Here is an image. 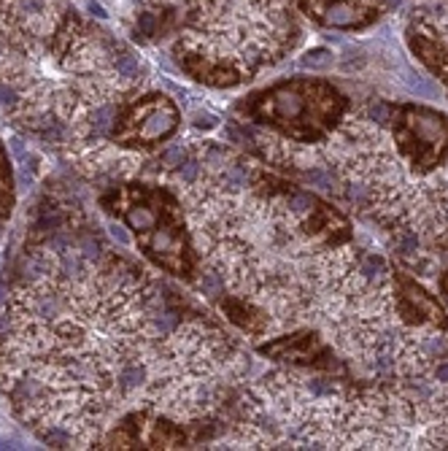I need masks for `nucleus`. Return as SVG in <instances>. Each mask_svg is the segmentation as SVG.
I'll return each mask as SVG.
<instances>
[{
	"label": "nucleus",
	"instance_id": "39448f33",
	"mask_svg": "<svg viewBox=\"0 0 448 451\" xmlns=\"http://www.w3.org/2000/svg\"><path fill=\"white\" fill-rule=\"evenodd\" d=\"M349 97L321 79L294 76L243 97L238 114L292 143H324L349 117Z\"/></svg>",
	"mask_w": 448,
	"mask_h": 451
},
{
	"label": "nucleus",
	"instance_id": "7ed1b4c3",
	"mask_svg": "<svg viewBox=\"0 0 448 451\" xmlns=\"http://www.w3.org/2000/svg\"><path fill=\"white\" fill-rule=\"evenodd\" d=\"M300 35L292 0H190L173 52L194 81L238 87L281 63Z\"/></svg>",
	"mask_w": 448,
	"mask_h": 451
},
{
	"label": "nucleus",
	"instance_id": "9b49d317",
	"mask_svg": "<svg viewBox=\"0 0 448 451\" xmlns=\"http://www.w3.org/2000/svg\"><path fill=\"white\" fill-rule=\"evenodd\" d=\"M297 6L308 19L332 30H362L384 11V3L376 0H297Z\"/></svg>",
	"mask_w": 448,
	"mask_h": 451
},
{
	"label": "nucleus",
	"instance_id": "1a4fd4ad",
	"mask_svg": "<svg viewBox=\"0 0 448 451\" xmlns=\"http://www.w3.org/2000/svg\"><path fill=\"white\" fill-rule=\"evenodd\" d=\"M405 35L411 52L448 90V0H416Z\"/></svg>",
	"mask_w": 448,
	"mask_h": 451
},
{
	"label": "nucleus",
	"instance_id": "0eeeda50",
	"mask_svg": "<svg viewBox=\"0 0 448 451\" xmlns=\"http://www.w3.org/2000/svg\"><path fill=\"white\" fill-rule=\"evenodd\" d=\"M179 128H181L179 106L162 92H152V95L119 106L114 117L111 138L122 149L146 152L170 141L179 132Z\"/></svg>",
	"mask_w": 448,
	"mask_h": 451
},
{
	"label": "nucleus",
	"instance_id": "423d86ee",
	"mask_svg": "<svg viewBox=\"0 0 448 451\" xmlns=\"http://www.w3.org/2000/svg\"><path fill=\"white\" fill-rule=\"evenodd\" d=\"M391 143L400 160L414 176H432L448 165V117L421 103L394 106L391 119Z\"/></svg>",
	"mask_w": 448,
	"mask_h": 451
},
{
	"label": "nucleus",
	"instance_id": "6e6552de",
	"mask_svg": "<svg viewBox=\"0 0 448 451\" xmlns=\"http://www.w3.org/2000/svg\"><path fill=\"white\" fill-rule=\"evenodd\" d=\"M259 354L270 357L276 362H284L294 370H316V373H329L340 379H352L346 359L335 357V346L324 338L319 327L314 324H300L292 327L289 332L267 341L259 346Z\"/></svg>",
	"mask_w": 448,
	"mask_h": 451
},
{
	"label": "nucleus",
	"instance_id": "f8f14e48",
	"mask_svg": "<svg viewBox=\"0 0 448 451\" xmlns=\"http://www.w3.org/2000/svg\"><path fill=\"white\" fill-rule=\"evenodd\" d=\"M14 206V181H11V168H8V157L0 146V219L11 214Z\"/></svg>",
	"mask_w": 448,
	"mask_h": 451
},
{
	"label": "nucleus",
	"instance_id": "ddd939ff",
	"mask_svg": "<svg viewBox=\"0 0 448 451\" xmlns=\"http://www.w3.org/2000/svg\"><path fill=\"white\" fill-rule=\"evenodd\" d=\"M440 292H443V300L448 303V270L440 273Z\"/></svg>",
	"mask_w": 448,
	"mask_h": 451
},
{
	"label": "nucleus",
	"instance_id": "f03ea898",
	"mask_svg": "<svg viewBox=\"0 0 448 451\" xmlns=\"http://www.w3.org/2000/svg\"><path fill=\"white\" fill-rule=\"evenodd\" d=\"M249 381V357L219 327L200 317L179 322L162 335L149 376L132 394V408H146L187 427L194 443L214 446Z\"/></svg>",
	"mask_w": 448,
	"mask_h": 451
},
{
	"label": "nucleus",
	"instance_id": "9d476101",
	"mask_svg": "<svg viewBox=\"0 0 448 451\" xmlns=\"http://www.w3.org/2000/svg\"><path fill=\"white\" fill-rule=\"evenodd\" d=\"M391 297L397 319L405 327H429V330H446L448 314L435 294L424 290L408 270L391 268Z\"/></svg>",
	"mask_w": 448,
	"mask_h": 451
},
{
	"label": "nucleus",
	"instance_id": "20e7f679",
	"mask_svg": "<svg viewBox=\"0 0 448 451\" xmlns=\"http://www.w3.org/2000/svg\"><path fill=\"white\" fill-rule=\"evenodd\" d=\"M103 206L132 230L138 249L165 273L194 281L200 257L181 200L167 187L125 184L103 197Z\"/></svg>",
	"mask_w": 448,
	"mask_h": 451
},
{
	"label": "nucleus",
	"instance_id": "f257e3e1",
	"mask_svg": "<svg viewBox=\"0 0 448 451\" xmlns=\"http://www.w3.org/2000/svg\"><path fill=\"white\" fill-rule=\"evenodd\" d=\"M160 314L157 284L130 259L46 268L6 303L0 387L46 443H100L149 376Z\"/></svg>",
	"mask_w": 448,
	"mask_h": 451
}]
</instances>
